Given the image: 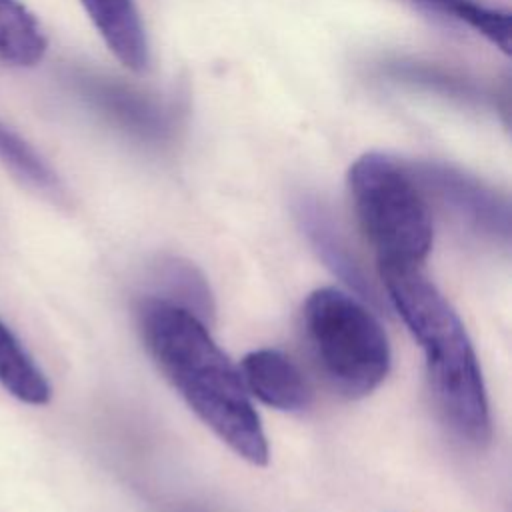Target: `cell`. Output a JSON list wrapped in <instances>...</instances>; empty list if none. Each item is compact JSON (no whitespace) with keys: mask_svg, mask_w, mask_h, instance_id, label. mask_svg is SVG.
Masks as SVG:
<instances>
[{"mask_svg":"<svg viewBox=\"0 0 512 512\" xmlns=\"http://www.w3.org/2000/svg\"><path fill=\"white\" fill-rule=\"evenodd\" d=\"M138 328L156 366L188 408L240 458L268 462L260 416L238 368L192 312L148 296L138 304Z\"/></svg>","mask_w":512,"mask_h":512,"instance_id":"obj_1","label":"cell"},{"mask_svg":"<svg viewBox=\"0 0 512 512\" xmlns=\"http://www.w3.org/2000/svg\"><path fill=\"white\" fill-rule=\"evenodd\" d=\"M380 278L424 352L428 382L444 420L462 440L486 444L492 434L488 396L460 316L422 266H380Z\"/></svg>","mask_w":512,"mask_h":512,"instance_id":"obj_2","label":"cell"},{"mask_svg":"<svg viewBox=\"0 0 512 512\" xmlns=\"http://www.w3.org/2000/svg\"><path fill=\"white\" fill-rule=\"evenodd\" d=\"M346 182L378 266H422L432 248V212L410 166L366 152L352 162Z\"/></svg>","mask_w":512,"mask_h":512,"instance_id":"obj_3","label":"cell"},{"mask_svg":"<svg viewBox=\"0 0 512 512\" xmlns=\"http://www.w3.org/2000/svg\"><path fill=\"white\" fill-rule=\"evenodd\" d=\"M302 328L310 352L330 382L348 398L374 392L390 372V344L378 318L348 292L324 286L308 294Z\"/></svg>","mask_w":512,"mask_h":512,"instance_id":"obj_4","label":"cell"},{"mask_svg":"<svg viewBox=\"0 0 512 512\" xmlns=\"http://www.w3.org/2000/svg\"><path fill=\"white\" fill-rule=\"evenodd\" d=\"M408 166L428 204L438 206L458 226L478 238L508 242L510 204L506 196L476 176L442 162H416Z\"/></svg>","mask_w":512,"mask_h":512,"instance_id":"obj_5","label":"cell"},{"mask_svg":"<svg viewBox=\"0 0 512 512\" xmlns=\"http://www.w3.org/2000/svg\"><path fill=\"white\" fill-rule=\"evenodd\" d=\"M70 86L88 110L126 136L150 144H160L172 136V114L150 96L114 78L74 70Z\"/></svg>","mask_w":512,"mask_h":512,"instance_id":"obj_6","label":"cell"},{"mask_svg":"<svg viewBox=\"0 0 512 512\" xmlns=\"http://www.w3.org/2000/svg\"><path fill=\"white\" fill-rule=\"evenodd\" d=\"M240 376L250 394L282 412H302L312 402V390L298 364L276 348L252 350L242 358Z\"/></svg>","mask_w":512,"mask_h":512,"instance_id":"obj_7","label":"cell"},{"mask_svg":"<svg viewBox=\"0 0 512 512\" xmlns=\"http://www.w3.org/2000/svg\"><path fill=\"white\" fill-rule=\"evenodd\" d=\"M296 218L310 240L312 248L324 260V264L342 280L346 282L358 296L370 300L372 304L378 302V296L370 284V278L364 274L362 266L354 258L346 238L338 230L332 214L326 210L322 202L310 196H302L296 202Z\"/></svg>","mask_w":512,"mask_h":512,"instance_id":"obj_8","label":"cell"},{"mask_svg":"<svg viewBox=\"0 0 512 512\" xmlns=\"http://www.w3.org/2000/svg\"><path fill=\"white\" fill-rule=\"evenodd\" d=\"M80 4L120 64L134 72L148 68V38L134 0H80Z\"/></svg>","mask_w":512,"mask_h":512,"instance_id":"obj_9","label":"cell"},{"mask_svg":"<svg viewBox=\"0 0 512 512\" xmlns=\"http://www.w3.org/2000/svg\"><path fill=\"white\" fill-rule=\"evenodd\" d=\"M0 386L32 406H44L50 400V384L24 344L0 320Z\"/></svg>","mask_w":512,"mask_h":512,"instance_id":"obj_10","label":"cell"},{"mask_svg":"<svg viewBox=\"0 0 512 512\" xmlns=\"http://www.w3.org/2000/svg\"><path fill=\"white\" fill-rule=\"evenodd\" d=\"M48 48L46 34L36 16L20 0H0V60L30 68Z\"/></svg>","mask_w":512,"mask_h":512,"instance_id":"obj_11","label":"cell"},{"mask_svg":"<svg viewBox=\"0 0 512 512\" xmlns=\"http://www.w3.org/2000/svg\"><path fill=\"white\" fill-rule=\"evenodd\" d=\"M0 164L24 186L42 196L60 200L64 186L44 156L10 124L0 120Z\"/></svg>","mask_w":512,"mask_h":512,"instance_id":"obj_12","label":"cell"},{"mask_svg":"<svg viewBox=\"0 0 512 512\" xmlns=\"http://www.w3.org/2000/svg\"><path fill=\"white\" fill-rule=\"evenodd\" d=\"M426 10L466 24L492 46L510 54V12L480 0H418Z\"/></svg>","mask_w":512,"mask_h":512,"instance_id":"obj_13","label":"cell"},{"mask_svg":"<svg viewBox=\"0 0 512 512\" xmlns=\"http://www.w3.org/2000/svg\"><path fill=\"white\" fill-rule=\"evenodd\" d=\"M158 280L162 284V292L156 294L158 298L192 312L204 322L212 314L214 306L210 288L204 276L192 264L168 260L160 266Z\"/></svg>","mask_w":512,"mask_h":512,"instance_id":"obj_14","label":"cell"},{"mask_svg":"<svg viewBox=\"0 0 512 512\" xmlns=\"http://www.w3.org/2000/svg\"><path fill=\"white\" fill-rule=\"evenodd\" d=\"M386 74L402 84L418 86L424 90H432L444 94L448 98H456L460 102H484L486 94L474 82L454 76L444 68H436L420 62H394L386 68Z\"/></svg>","mask_w":512,"mask_h":512,"instance_id":"obj_15","label":"cell"}]
</instances>
